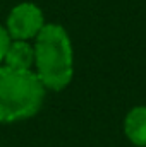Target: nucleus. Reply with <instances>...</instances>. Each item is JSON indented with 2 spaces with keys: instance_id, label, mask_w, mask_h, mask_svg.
<instances>
[{
  "instance_id": "5",
  "label": "nucleus",
  "mask_w": 146,
  "mask_h": 147,
  "mask_svg": "<svg viewBox=\"0 0 146 147\" xmlns=\"http://www.w3.org/2000/svg\"><path fill=\"white\" fill-rule=\"evenodd\" d=\"M124 134L131 144L146 147V106H136L126 115Z\"/></svg>"
},
{
  "instance_id": "4",
  "label": "nucleus",
  "mask_w": 146,
  "mask_h": 147,
  "mask_svg": "<svg viewBox=\"0 0 146 147\" xmlns=\"http://www.w3.org/2000/svg\"><path fill=\"white\" fill-rule=\"evenodd\" d=\"M3 62L7 67L16 70H31L35 65V46L23 39H12Z\"/></svg>"
},
{
  "instance_id": "2",
  "label": "nucleus",
  "mask_w": 146,
  "mask_h": 147,
  "mask_svg": "<svg viewBox=\"0 0 146 147\" xmlns=\"http://www.w3.org/2000/svg\"><path fill=\"white\" fill-rule=\"evenodd\" d=\"M45 99V86L33 70L0 65V123H14L36 115Z\"/></svg>"
},
{
  "instance_id": "1",
  "label": "nucleus",
  "mask_w": 146,
  "mask_h": 147,
  "mask_svg": "<svg viewBox=\"0 0 146 147\" xmlns=\"http://www.w3.org/2000/svg\"><path fill=\"white\" fill-rule=\"evenodd\" d=\"M35 74L45 89L62 91L72 80L74 53L67 31L59 24H45L35 38Z\"/></svg>"
},
{
  "instance_id": "6",
  "label": "nucleus",
  "mask_w": 146,
  "mask_h": 147,
  "mask_svg": "<svg viewBox=\"0 0 146 147\" xmlns=\"http://www.w3.org/2000/svg\"><path fill=\"white\" fill-rule=\"evenodd\" d=\"M10 41H12V38L9 36L7 29L0 26V63H2L3 58H5V53H7V48H9Z\"/></svg>"
},
{
  "instance_id": "3",
  "label": "nucleus",
  "mask_w": 146,
  "mask_h": 147,
  "mask_svg": "<svg viewBox=\"0 0 146 147\" xmlns=\"http://www.w3.org/2000/svg\"><path fill=\"white\" fill-rule=\"evenodd\" d=\"M43 28H45V19L41 9L35 3L23 2L10 10L5 29L12 39L28 41L36 38Z\"/></svg>"
}]
</instances>
